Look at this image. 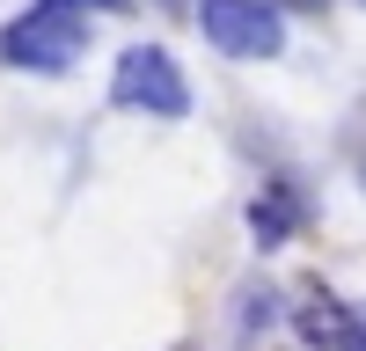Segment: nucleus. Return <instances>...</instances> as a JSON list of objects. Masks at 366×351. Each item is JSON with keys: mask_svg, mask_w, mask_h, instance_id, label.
Returning a JSON list of instances; mask_svg holds the SVG:
<instances>
[{"mask_svg": "<svg viewBox=\"0 0 366 351\" xmlns=\"http://www.w3.org/2000/svg\"><path fill=\"white\" fill-rule=\"evenodd\" d=\"M88 44V15L74 0H37L29 15H15L0 29V66H22V73H66Z\"/></svg>", "mask_w": 366, "mask_h": 351, "instance_id": "1", "label": "nucleus"}, {"mask_svg": "<svg viewBox=\"0 0 366 351\" xmlns=\"http://www.w3.org/2000/svg\"><path fill=\"white\" fill-rule=\"evenodd\" d=\"M110 103L117 110H147V117H183L191 110V81H183V66L162 44H132L110 66Z\"/></svg>", "mask_w": 366, "mask_h": 351, "instance_id": "2", "label": "nucleus"}, {"mask_svg": "<svg viewBox=\"0 0 366 351\" xmlns=\"http://www.w3.org/2000/svg\"><path fill=\"white\" fill-rule=\"evenodd\" d=\"M198 29L227 58H279L286 51V15L264 0H198Z\"/></svg>", "mask_w": 366, "mask_h": 351, "instance_id": "3", "label": "nucleus"}, {"mask_svg": "<svg viewBox=\"0 0 366 351\" xmlns=\"http://www.w3.org/2000/svg\"><path fill=\"white\" fill-rule=\"evenodd\" d=\"M293 337L308 351H366V315L352 300H337L330 285H308L293 300Z\"/></svg>", "mask_w": 366, "mask_h": 351, "instance_id": "4", "label": "nucleus"}, {"mask_svg": "<svg viewBox=\"0 0 366 351\" xmlns=\"http://www.w3.org/2000/svg\"><path fill=\"white\" fill-rule=\"evenodd\" d=\"M300 220H308V198H300L286 176H271V183L249 198V234H257V249H286L293 234H300Z\"/></svg>", "mask_w": 366, "mask_h": 351, "instance_id": "5", "label": "nucleus"}, {"mask_svg": "<svg viewBox=\"0 0 366 351\" xmlns=\"http://www.w3.org/2000/svg\"><path fill=\"white\" fill-rule=\"evenodd\" d=\"M271 315H279V292H271V285H242V307H234L242 337H257V330H264Z\"/></svg>", "mask_w": 366, "mask_h": 351, "instance_id": "6", "label": "nucleus"}, {"mask_svg": "<svg viewBox=\"0 0 366 351\" xmlns=\"http://www.w3.org/2000/svg\"><path fill=\"white\" fill-rule=\"evenodd\" d=\"M264 8H279V15H286V8H300V15H322L330 0H264Z\"/></svg>", "mask_w": 366, "mask_h": 351, "instance_id": "7", "label": "nucleus"}, {"mask_svg": "<svg viewBox=\"0 0 366 351\" xmlns=\"http://www.w3.org/2000/svg\"><path fill=\"white\" fill-rule=\"evenodd\" d=\"M359 183H366V161H359Z\"/></svg>", "mask_w": 366, "mask_h": 351, "instance_id": "8", "label": "nucleus"}, {"mask_svg": "<svg viewBox=\"0 0 366 351\" xmlns=\"http://www.w3.org/2000/svg\"><path fill=\"white\" fill-rule=\"evenodd\" d=\"M359 8H366V0H359Z\"/></svg>", "mask_w": 366, "mask_h": 351, "instance_id": "9", "label": "nucleus"}]
</instances>
